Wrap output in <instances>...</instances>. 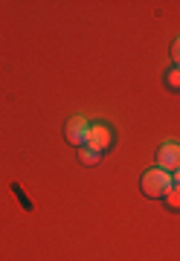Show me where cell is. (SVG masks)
<instances>
[{
    "label": "cell",
    "mask_w": 180,
    "mask_h": 261,
    "mask_svg": "<svg viewBox=\"0 0 180 261\" xmlns=\"http://www.w3.org/2000/svg\"><path fill=\"white\" fill-rule=\"evenodd\" d=\"M171 186H174V180H171V174L163 171V168H148V171L142 174V192H145V197H151V200L166 197Z\"/></svg>",
    "instance_id": "1"
},
{
    "label": "cell",
    "mask_w": 180,
    "mask_h": 261,
    "mask_svg": "<svg viewBox=\"0 0 180 261\" xmlns=\"http://www.w3.org/2000/svg\"><path fill=\"white\" fill-rule=\"evenodd\" d=\"M111 145H114V130L108 128V125H90L87 140H85V148L102 154V151H108Z\"/></svg>",
    "instance_id": "2"
},
{
    "label": "cell",
    "mask_w": 180,
    "mask_h": 261,
    "mask_svg": "<svg viewBox=\"0 0 180 261\" xmlns=\"http://www.w3.org/2000/svg\"><path fill=\"white\" fill-rule=\"evenodd\" d=\"M87 130H90V122L85 116H73V119L64 125V137L70 145H76V148H85V140H87Z\"/></svg>",
    "instance_id": "3"
},
{
    "label": "cell",
    "mask_w": 180,
    "mask_h": 261,
    "mask_svg": "<svg viewBox=\"0 0 180 261\" xmlns=\"http://www.w3.org/2000/svg\"><path fill=\"white\" fill-rule=\"evenodd\" d=\"M157 168H163V171H177L180 168V145L177 142L160 145V151H157Z\"/></svg>",
    "instance_id": "4"
},
{
    "label": "cell",
    "mask_w": 180,
    "mask_h": 261,
    "mask_svg": "<svg viewBox=\"0 0 180 261\" xmlns=\"http://www.w3.org/2000/svg\"><path fill=\"white\" fill-rule=\"evenodd\" d=\"M163 200H166V206H169L171 212H180V186H171L169 195L163 197Z\"/></svg>",
    "instance_id": "5"
},
{
    "label": "cell",
    "mask_w": 180,
    "mask_h": 261,
    "mask_svg": "<svg viewBox=\"0 0 180 261\" xmlns=\"http://www.w3.org/2000/svg\"><path fill=\"white\" fill-rule=\"evenodd\" d=\"M99 157H102V154H96V151H90V148H79V160H82V166H96Z\"/></svg>",
    "instance_id": "6"
},
{
    "label": "cell",
    "mask_w": 180,
    "mask_h": 261,
    "mask_svg": "<svg viewBox=\"0 0 180 261\" xmlns=\"http://www.w3.org/2000/svg\"><path fill=\"white\" fill-rule=\"evenodd\" d=\"M166 87L180 93V67H174V70H169V73H166Z\"/></svg>",
    "instance_id": "7"
},
{
    "label": "cell",
    "mask_w": 180,
    "mask_h": 261,
    "mask_svg": "<svg viewBox=\"0 0 180 261\" xmlns=\"http://www.w3.org/2000/svg\"><path fill=\"white\" fill-rule=\"evenodd\" d=\"M171 58H174V67H180V38L171 44Z\"/></svg>",
    "instance_id": "8"
},
{
    "label": "cell",
    "mask_w": 180,
    "mask_h": 261,
    "mask_svg": "<svg viewBox=\"0 0 180 261\" xmlns=\"http://www.w3.org/2000/svg\"><path fill=\"white\" fill-rule=\"evenodd\" d=\"M171 180H174V186H180V168L174 171V177H171Z\"/></svg>",
    "instance_id": "9"
}]
</instances>
